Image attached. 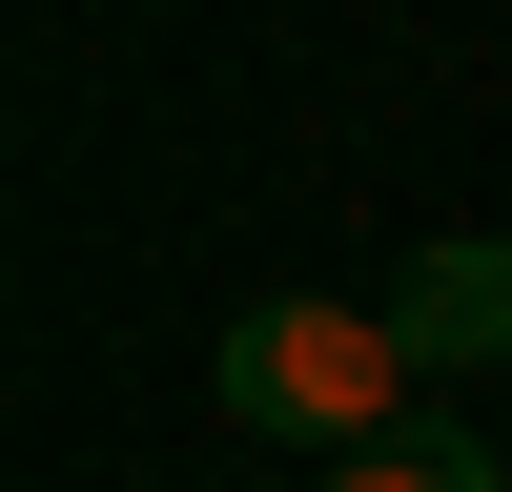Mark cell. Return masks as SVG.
Here are the masks:
<instances>
[{
	"instance_id": "6da1fadb",
	"label": "cell",
	"mask_w": 512,
	"mask_h": 492,
	"mask_svg": "<svg viewBox=\"0 0 512 492\" xmlns=\"http://www.w3.org/2000/svg\"><path fill=\"white\" fill-rule=\"evenodd\" d=\"M410 349H390V308H328V287H287V308H246L226 328V410L267 451H369V431H410Z\"/></svg>"
},
{
	"instance_id": "7a4b0ae2",
	"label": "cell",
	"mask_w": 512,
	"mask_h": 492,
	"mask_svg": "<svg viewBox=\"0 0 512 492\" xmlns=\"http://www.w3.org/2000/svg\"><path fill=\"white\" fill-rule=\"evenodd\" d=\"M369 308H390L410 369H512V246H410Z\"/></svg>"
},
{
	"instance_id": "3957f363",
	"label": "cell",
	"mask_w": 512,
	"mask_h": 492,
	"mask_svg": "<svg viewBox=\"0 0 512 492\" xmlns=\"http://www.w3.org/2000/svg\"><path fill=\"white\" fill-rule=\"evenodd\" d=\"M328 492H512L472 431H431V410H410V431H369V451H328Z\"/></svg>"
}]
</instances>
